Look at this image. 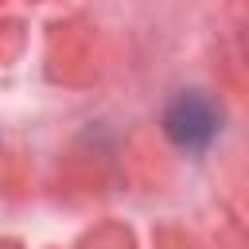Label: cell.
<instances>
[{
    "instance_id": "obj_1",
    "label": "cell",
    "mask_w": 249,
    "mask_h": 249,
    "mask_svg": "<svg viewBox=\"0 0 249 249\" xmlns=\"http://www.w3.org/2000/svg\"><path fill=\"white\" fill-rule=\"evenodd\" d=\"M214 132H218V113H214V105H210L206 97H198V93H179V97L171 101V109H167V136H171L179 148L198 152V148H206V144L214 140Z\"/></svg>"
}]
</instances>
